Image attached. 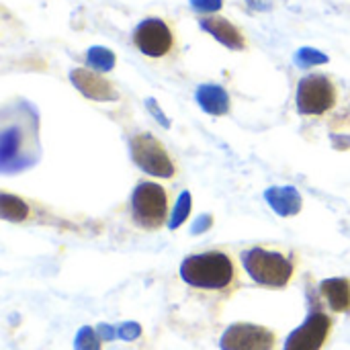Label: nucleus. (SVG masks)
<instances>
[{"mask_svg":"<svg viewBox=\"0 0 350 350\" xmlns=\"http://www.w3.org/2000/svg\"><path fill=\"white\" fill-rule=\"evenodd\" d=\"M133 43L148 57H164L174 45V35L162 18H146L135 27Z\"/></svg>","mask_w":350,"mask_h":350,"instance_id":"obj_8","label":"nucleus"},{"mask_svg":"<svg viewBox=\"0 0 350 350\" xmlns=\"http://www.w3.org/2000/svg\"><path fill=\"white\" fill-rule=\"evenodd\" d=\"M96 334H98V338H100L103 342H111V340L119 338L117 328L111 326V324H98V326H96Z\"/></svg>","mask_w":350,"mask_h":350,"instance_id":"obj_24","label":"nucleus"},{"mask_svg":"<svg viewBox=\"0 0 350 350\" xmlns=\"http://www.w3.org/2000/svg\"><path fill=\"white\" fill-rule=\"evenodd\" d=\"M219 347L221 350H277V334L267 326L238 322L224 332Z\"/></svg>","mask_w":350,"mask_h":350,"instance_id":"obj_6","label":"nucleus"},{"mask_svg":"<svg viewBox=\"0 0 350 350\" xmlns=\"http://www.w3.org/2000/svg\"><path fill=\"white\" fill-rule=\"evenodd\" d=\"M199 25L213 39H217L221 45H226L234 51H242L246 47V39L240 33V29L224 16H205V18H201Z\"/></svg>","mask_w":350,"mask_h":350,"instance_id":"obj_10","label":"nucleus"},{"mask_svg":"<svg viewBox=\"0 0 350 350\" xmlns=\"http://www.w3.org/2000/svg\"><path fill=\"white\" fill-rule=\"evenodd\" d=\"M211 226H213V217H211L209 213H203V215H199L197 221L193 224L191 234H193V236H195V234H203V232H207Z\"/></svg>","mask_w":350,"mask_h":350,"instance_id":"obj_23","label":"nucleus"},{"mask_svg":"<svg viewBox=\"0 0 350 350\" xmlns=\"http://www.w3.org/2000/svg\"><path fill=\"white\" fill-rule=\"evenodd\" d=\"M189 213H191V193L185 191V193H180L176 205H174V211L170 213V221H168L170 230H176L178 226H183L187 221Z\"/></svg>","mask_w":350,"mask_h":350,"instance_id":"obj_19","label":"nucleus"},{"mask_svg":"<svg viewBox=\"0 0 350 350\" xmlns=\"http://www.w3.org/2000/svg\"><path fill=\"white\" fill-rule=\"evenodd\" d=\"M297 111L301 115H324L336 105V86L328 76L312 74L297 84Z\"/></svg>","mask_w":350,"mask_h":350,"instance_id":"obj_5","label":"nucleus"},{"mask_svg":"<svg viewBox=\"0 0 350 350\" xmlns=\"http://www.w3.org/2000/svg\"><path fill=\"white\" fill-rule=\"evenodd\" d=\"M86 62L90 68H94L96 72H111L115 68V53L107 47H100V45H94L88 49L86 53Z\"/></svg>","mask_w":350,"mask_h":350,"instance_id":"obj_16","label":"nucleus"},{"mask_svg":"<svg viewBox=\"0 0 350 350\" xmlns=\"http://www.w3.org/2000/svg\"><path fill=\"white\" fill-rule=\"evenodd\" d=\"M70 82L76 86V90H80L90 100L109 103V100H117V96H119L115 86L107 78H103L96 72L86 70V68H74L70 72Z\"/></svg>","mask_w":350,"mask_h":350,"instance_id":"obj_9","label":"nucleus"},{"mask_svg":"<svg viewBox=\"0 0 350 350\" xmlns=\"http://www.w3.org/2000/svg\"><path fill=\"white\" fill-rule=\"evenodd\" d=\"M131 158L133 162L156 178H172L176 174V166L166 152V148L150 133H139L131 139Z\"/></svg>","mask_w":350,"mask_h":350,"instance_id":"obj_4","label":"nucleus"},{"mask_svg":"<svg viewBox=\"0 0 350 350\" xmlns=\"http://www.w3.org/2000/svg\"><path fill=\"white\" fill-rule=\"evenodd\" d=\"M0 215L6 221H25L29 217V205L16 195L2 193L0 195Z\"/></svg>","mask_w":350,"mask_h":350,"instance_id":"obj_15","label":"nucleus"},{"mask_svg":"<svg viewBox=\"0 0 350 350\" xmlns=\"http://www.w3.org/2000/svg\"><path fill=\"white\" fill-rule=\"evenodd\" d=\"M133 221L144 230H158L168 217V193L156 183H139L131 195Z\"/></svg>","mask_w":350,"mask_h":350,"instance_id":"obj_3","label":"nucleus"},{"mask_svg":"<svg viewBox=\"0 0 350 350\" xmlns=\"http://www.w3.org/2000/svg\"><path fill=\"white\" fill-rule=\"evenodd\" d=\"M295 64L304 70L312 68V66H322V64H328V55L316 47H301L297 49L295 53Z\"/></svg>","mask_w":350,"mask_h":350,"instance_id":"obj_17","label":"nucleus"},{"mask_svg":"<svg viewBox=\"0 0 350 350\" xmlns=\"http://www.w3.org/2000/svg\"><path fill=\"white\" fill-rule=\"evenodd\" d=\"M117 334L121 340L131 342V340H137L142 336V326L137 322H123L121 326H117Z\"/></svg>","mask_w":350,"mask_h":350,"instance_id":"obj_20","label":"nucleus"},{"mask_svg":"<svg viewBox=\"0 0 350 350\" xmlns=\"http://www.w3.org/2000/svg\"><path fill=\"white\" fill-rule=\"evenodd\" d=\"M199 107L213 117H221L230 111V94L219 84H201L195 92Z\"/></svg>","mask_w":350,"mask_h":350,"instance_id":"obj_13","label":"nucleus"},{"mask_svg":"<svg viewBox=\"0 0 350 350\" xmlns=\"http://www.w3.org/2000/svg\"><path fill=\"white\" fill-rule=\"evenodd\" d=\"M332 332V318L320 310H314L306 322L295 328L285 340L283 350H322Z\"/></svg>","mask_w":350,"mask_h":350,"instance_id":"obj_7","label":"nucleus"},{"mask_svg":"<svg viewBox=\"0 0 350 350\" xmlns=\"http://www.w3.org/2000/svg\"><path fill=\"white\" fill-rule=\"evenodd\" d=\"M320 293L336 314H349L350 312V279L347 277H334L324 279L320 283Z\"/></svg>","mask_w":350,"mask_h":350,"instance_id":"obj_12","label":"nucleus"},{"mask_svg":"<svg viewBox=\"0 0 350 350\" xmlns=\"http://www.w3.org/2000/svg\"><path fill=\"white\" fill-rule=\"evenodd\" d=\"M197 12H217L224 6V0H189Z\"/></svg>","mask_w":350,"mask_h":350,"instance_id":"obj_22","label":"nucleus"},{"mask_svg":"<svg viewBox=\"0 0 350 350\" xmlns=\"http://www.w3.org/2000/svg\"><path fill=\"white\" fill-rule=\"evenodd\" d=\"M100 338L96 334V328L92 326H82L76 332L74 338V350H100Z\"/></svg>","mask_w":350,"mask_h":350,"instance_id":"obj_18","label":"nucleus"},{"mask_svg":"<svg viewBox=\"0 0 350 350\" xmlns=\"http://www.w3.org/2000/svg\"><path fill=\"white\" fill-rule=\"evenodd\" d=\"M242 265L254 283L271 289L287 287L295 273V262L289 256L258 246L242 254Z\"/></svg>","mask_w":350,"mask_h":350,"instance_id":"obj_2","label":"nucleus"},{"mask_svg":"<svg viewBox=\"0 0 350 350\" xmlns=\"http://www.w3.org/2000/svg\"><path fill=\"white\" fill-rule=\"evenodd\" d=\"M180 279L195 287L207 291H224L236 281L234 260L226 252H203L187 256L180 265Z\"/></svg>","mask_w":350,"mask_h":350,"instance_id":"obj_1","label":"nucleus"},{"mask_svg":"<svg viewBox=\"0 0 350 350\" xmlns=\"http://www.w3.org/2000/svg\"><path fill=\"white\" fill-rule=\"evenodd\" d=\"M246 4L256 12H269L273 10V0H246Z\"/></svg>","mask_w":350,"mask_h":350,"instance_id":"obj_25","label":"nucleus"},{"mask_svg":"<svg viewBox=\"0 0 350 350\" xmlns=\"http://www.w3.org/2000/svg\"><path fill=\"white\" fill-rule=\"evenodd\" d=\"M265 201L281 217H293L301 211L304 199L295 187H271L265 191Z\"/></svg>","mask_w":350,"mask_h":350,"instance_id":"obj_11","label":"nucleus"},{"mask_svg":"<svg viewBox=\"0 0 350 350\" xmlns=\"http://www.w3.org/2000/svg\"><path fill=\"white\" fill-rule=\"evenodd\" d=\"M146 107H148V111L154 115V119L162 125V127H166V129H170V119L164 115V111L160 109V105H158V100L156 98H146Z\"/></svg>","mask_w":350,"mask_h":350,"instance_id":"obj_21","label":"nucleus"},{"mask_svg":"<svg viewBox=\"0 0 350 350\" xmlns=\"http://www.w3.org/2000/svg\"><path fill=\"white\" fill-rule=\"evenodd\" d=\"M23 133L18 127H6L0 135V162H2V168L6 170L8 164L12 160L18 158V152H21V139Z\"/></svg>","mask_w":350,"mask_h":350,"instance_id":"obj_14","label":"nucleus"}]
</instances>
